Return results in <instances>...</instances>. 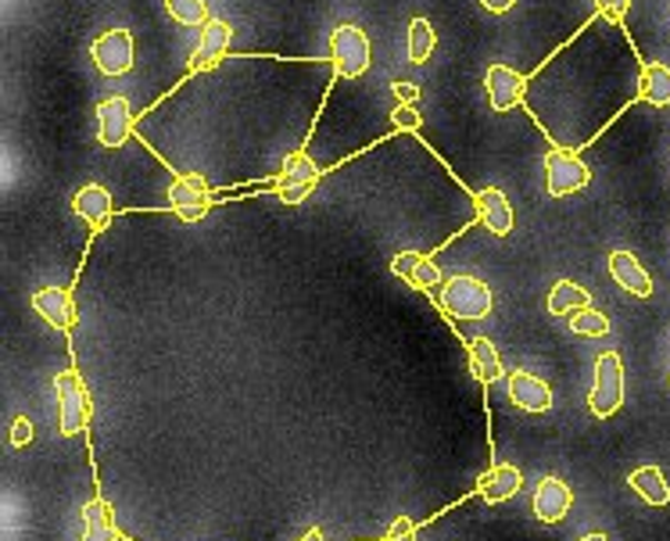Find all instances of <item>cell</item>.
I'll return each instance as SVG.
<instances>
[{
  "label": "cell",
  "mask_w": 670,
  "mask_h": 541,
  "mask_svg": "<svg viewBox=\"0 0 670 541\" xmlns=\"http://www.w3.org/2000/svg\"><path fill=\"white\" fill-rule=\"evenodd\" d=\"M441 305L449 315H456V320H484V315H491L494 298L484 280L462 273L441 283Z\"/></svg>",
  "instance_id": "obj_1"
},
{
  "label": "cell",
  "mask_w": 670,
  "mask_h": 541,
  "mask_svg": "<svg viewBox=\"0 0 670 541\" xmlns=\"http://www.w3.org/2000/svg\"><path fill=\"white\" fill-rule=\"evenodd\" d=\"M624 405V362L617 352H602L596 359V388L588 394V409L599 420H610Z\"/></svg>",
  "instance_id": "obj_2"
},
{
  "label": "cell",
  "mask_w": 670,
  "mask_h": 541,
  "mask_svg": "<svg viewBox=\"0 0 670 541\" xmlns=\"http://www.w3.org/2000/svg\"><path fill=\"white\" fill-rule=\"evenodd\" d=\"M370 58H373V47L370 37L362 33L359 26H338L330 33V61L338 76L344 79H359L370 72Z\"/></svg>",
  "instance_id": "obj_3"
},
{
  "label": "cell",
  "mask_w": 670,
  "mask_h": 541,
  "mask_svg": "<svg viewBox=\"0 0 670 541\" xmlns=\"http://www.w3.org/2000/svg\"><path fill=\"white\" fill-rule=\"evenodd\" d=\"M54 394H58V431L72 438L87 427L90 420V394L83 388L79 373H58L54 377Z\"/></svg>",
  "instance_id": "obj_4"
},
{
  "label": "cell",
  "mask_w": 670,
  "mask_h": 541,
  "mask_svg": "<svg viewBox=\"0 0 670 541\" xmlns=\"http://www.w3.org/2000/svg\"><path fill=\"white\" fill-rule=\"evenodd\" d=\"M319 183V166L306 151H291L283 158L280 166V177H277V198L283 204H298L306 201Z\"/></svg>",
  "instance_id": "obj_5"
},
{
  "label": "cell",
  "mask_w": 670,
  "mask_h": 541,
  "mask_svg": "<svg viewBox=\"0 0 670 541\" xmlns=\"http://www.w3.org/2000/svg\"><path fill=\"white\" fill-rule=\"evenodd\" d=\"M592 172L581 162L578 154L570 151H549L546 154V190L549 198H567V194H578V190L588 187Z\"/></svg>",
  "instance_id": "obj_6"
},
{
  "label": "cell",
  "mask_w": 670,
  "mask_h": 541,
  "mask_svg": "<svg viewBox=\"0 0 670 541\" xmlns=\"http://www.w3.org/2000/svg\"><path fill=\"white\" fill-rule=\"evenodd\" d=\"M90 58L101 76H126L133 69V33L130 29H108L93 40Z\"/></svg>",
  "instance_id": "obj_7"
},
{
  "label": "cell",
  "mask_w": 670,
  "mask_h": 541,
  "mask_svg": "<svg viewBox=\"0 0 670 541\" xmlns=\"http://www.w3.org/2000/svg\"><path fill=\"white\" fill-rule=\"evenodd\" d=\"M169 204L183 222H198V219L209 216L212 194H209V187H204L201 177H180V180L169 183Z\"/></svg>",
  "instance_id": "obj_8"
},
{
  "label": "cell",
  "mask_w": 670,
  "mask_h": 541,
  "mask_svg": "<svg viewBox=\"0 0 670 541\" xmlns=\"http://www.w3.org/2000/svg\"><path fill=\"white\" fill-rule=\"evenodd\" d=\"M133 130V111L126 98H104L98 104V140L104 148H122Z\"/></svg>",
  "instance_id": "obj_9"
},
{
  "label": "cell",
  "mask_w": 670,
  "mask_h": 541,
  "mask_svg": "<svg viewBox=\"0 0 670 541\" xmlns=\"http://www.w3.org/2000/svg\"><path fill=\"white\" fill-rule=\"evenodd\" d=\"M230 40H233V29L227 19H212L209 26H201V40L190 54V69L201 72V69H216L222 54L230 51Z\"/></svg>",
  "instance_id": "obj_10"
},
{
  "label": "cell",
  "mask_w": 670,
  "mask_h": 541,
  "mask_svg": "<svg viewBox=\"0 0 670 541\" xmlns=\"http://www.w3.org/2000/svg\"><path fill=\"white\" fill-rule=\"evenodd\" d=\"M484 87H488V101L494 111H513L523 101V87H528V79L509 66H491L484 76Z\"/></svg>",
  "instance_id": "obj_11"
},
{
  "label": "cell",
  "mask_w": 670,
  "mask_h": 541,
  "mask_svg": "<svg viewBox=\"0 0 670 541\" xmlns=\"http://www.w3.org/2000/svg\"><path fill=\"white\" fill-rule=\"evenodd\" d=\"M506 388H509V402L520 405V409H528V412H549L552 409V388L528 370L509 373Z\"/></svg>",
  "instance_id": "obj_12"
},
{
  "label": "cell",
  "mask_w": 670,
  "mask_h": 541,
  "mask_svg": "<svg viewBox=\"0 0 670 541\" xmlns=\"http://www.w3.org/2000/svg\"><path fill=\"white\" fill-rule=\"evenodd\" d=\"M33 309L37 315H43L47 323L54 330L69 333L76 327V301H72V291L66 288H43L33 294Z\"/></svg>",
  "instance_id": "obj_13"
},
{
  "label": "cell",
  "mask_w": 670,
  "mask_h": 541,
  "mask_svg": "<svg viewBox=\"0 0 670 541\" xmlns=\"http://www.w3.org/2000/svg\"><path fill=\"white\" fill-rule=\"evenodd\" d=\"M531 505H534V517L541 523H560L570 513L573 495H570V488L560 481V477H546V481L534 488V502Z\"/></svg>",
  "instance_id": "obj_14"
},
{
  "label": "cell",
  "mask_w": 670,
  "mask_h": 541,
  "mask_svg": "<svg viewBox=\"0 0 670 541\" xmlns=\"http://www.w3.org/2000/svg\"><path fill=\"white\" fill-rule=\"evenodd\" d=\"M473 204H477V219H481L494 237L513 233V209H509V201H506V194H502L499 187L477 190Z\"/></svg>",
  "instance_id": "obj_15"
},
{
  "label": "cell",
  "mask_w": 670,
  "mask_h": 541,
  "mask_svg": "<svg viewBox=\"0 0 670 541\" xmlns=\"http://www.w3.org/2000/svg\"><path fill=\"white\" fill-rule=\"evenodd\" d=\"M72 212L83 219L90 230H108L111 212H116V201H111V194L101 183H90L72 198Z\"/></svg>",
  "instance_id": "obj_16"
},
{
  "label": "cell",
  "mask_w": 670,
  "mask_h": 541,
  "mask_svg": "<svg viewBox=\"0 0 670 541\" xmlns=\"http://www.w3.org/2000/svg\"><path fill=\"white\" fill-rule=\"evenodd\" d=\"M477 488H481V499L499 505V502H509L517 495V491L523 488V477L513 463H494L481 481H477Z\"/></svg>",
  "instance_id": "obj_17"
},
{
  "label": "cell",
  "mask_w": 670,
  "mask_h": 541,
  "mask_svg": "<svg viewBox=\"0 0 670 541\" xmlns=\"http://www.w3.org/2000/svg\"><path fill=\"white\" fill-rule=\"evenodd\" d=\"M610 273L628 294H634V298H649L652 294V280H649L642 262H638L631 251H613L610 254Z\"/></svg>",
  "instance_id": "obj_18"
},
{
  "label": "cell",
  "mask_w": 670,
  "mask_h": 541,
  "mask_svg": "<svg viewBox=\"0 0 670 541\" xmlns=\"http://www.w3.org/2000/svg\"><path fill=\"white\" fill-rule=\"evenodd\" d=\"M391 273L402 277L406 283H412V288H438V283H441V269L430 262V259H423V254H417V251L394 254V259H391Z\"/></svg>",
  "instance_id": "obj_19"
},
{
  "label": "cell",
  "mask_w": 670,
  "mask_h": 541,
  "mask_svg": "<svg viewBox=\"0 0 670 541\" xmlns=\"http://www.w3.org/2000/svg\"><path fill=\"white\" fill-rule=\"evenodd\" d=\"M638 93H642V101H649L652 108H667L670 104V69L660 66V61H646L642 72H638Z\"/></svg>",
  "instance_id": "obj_20"
},
{
  "label": "cell",
  "mask_w": 670,
  "mask_h": 541,
  "mask_svg": "<svg viewBox=\"0 0 670 541\" xmlns=\"http://www.w3.org/2000/svg\"><path fill=\"white\" fill-rule=\"evenodd\" d=\"M83 541H119V528L104 499H90L83 505Z\"/></svg>",
  "instance_id": "obj_21"
},
{
  "label": "cell",
  "mask_w": 670,
  "mask_h": 541,
  "mask_svg": "<svg viewBox=\"0 0 670 541\" xmlns=\"http://www.w3.org/2000/svg\"><path fill=\"white\" fill-rule=\"evenodd\" d=\"M470 352V373L481 380V384H494L502 377V359H499V348H494L488 338H473L467 344Z\"/></svg>",
  "instance_id": "obj_22"
},
{
  "label": "cell",
  "mask_w": 670,
  "mask_h": 541,
  "mask_svg": "<svg viewBox=\"0 0 670 541\" xmlns=\"http://www.w3.org/2000/svg\"><path fill=\"white\" fill-rule=\"evenodd\" d=\"M592 305V294H588L581 283L573 280H556L552 291H549V312L552 315H573Z\"/></svg>",
  "instance_id": "obj_23"
},
{
  "label": "cell",
  "mask_w": 670,
  "mask_h": 541,
  "mask_svg": "<svg viewBox=\"0 0 670 541\" xmlns=\"http://www.w3.org/2000/svg\"><path fill=\"white\" fill-rule=\"evenodd\" d=\"M628 484L642 495L649 505H670V484L663 481V470L660 467H642L628 477Z\"/></svg>",
  "instance_id": "obj_24"
},
{
  "label": "cell",
  "mask_w": 670,
  "mask_h": 541,
  "mask_svg": "<svg viewBox=\"0 0 670 541\" xmlns=\"http://www.w3.org/2000/svg\"><path fill=\"white\" fill-rule=\"evenodd\" d=\"M434 26H430L427 19H412L409 22V61L412 66H423V61L430 58V51H434Z\"/></svg>",
  "instance_id": "obj_25"
},
{
  "label": "cell",
  "mask_w": 670,
  "mask_h": 541,
  "mask_svg": "<svg viewBox=\"0 0 670 541\" xmlns=\"http://www.w3.org/2000/svg\"><path fill=\"white\" fill-rule=\"evenodd\" d=\"M166 11L180 26H209L212 22L209 4H204V0H166Z\"/></svg>",
  "instance_id": "obj_26"
},
{
  "label": "cell",
  "mask_w": 670,
  "mask_h": 541,
  "mask_svg": "<svg viewBox=\"0 0 670 541\" xmlns=\"http://www.w3.org/2000/svg\"><path fill=\"white\" fill-rule=\"evenodd\" d=\"M570 330L581 333V338H606V333H610V320H606L599 309L588 305L570 315Z\"/></svg>",
  "instance_id": "obj_27"
},
{
  "label": "cell",
  "mask_w": 670,
  "mask_h": 541,
  "mask_svg": "<svg viewBox=\"0 0 670 541\" xmlns=\"http://www.w3.org/2000/svg\"><path fill=\"white\" fill-rule=\"evenodd\" d=\"M391 119H394V126L398 130H420V111L412 108V104H398L394 111H391Z\"/></svg>",
  "instance_id": "obj_28"
},
{
  "label": "cell",
  "mask_w": 670,
  "mask_h": 541,
  "mask_svg": "<svg viewBox=\"0 0 670 541\" xmlns=\"http://www.w3.org/2000/svg\"><path fill=\"white\" fill-rule=\"evenodd\" d=\"M11 444H14V449H26V444L29 441H33V423H29V417H19V420H14L11 423Z\"/></svg>",
  "instance_id": "obj_29"
},
{
  "label": "cell",
  "mask_w": 670,
  "mask_h": 541,
  "mask_svg": "<svg viewBox=\"0 0 670 541\" xmlns=\"http://www.w3.org/2000/svg\"><path fill=\"white\" fill-rule=\"evenodd\" d=\"M384 541H417V528H412V520L409 517H398L391 523V531H388Z\"/></svg>",
  "instance_id": "obj_30"
},
{
  "label": "cell",
  "mask_w": 670,
  "mask_h": 541,
  "mask_svg": "<svg viewBox=\"0 0 670 541\" xmlns=\"http://www.w3.org/2000/svg\"><path fill=\"white\" fill-rule=\"evenodd\" d=\"M596 4H599V11L606 14V19H613V22L624 19V11H628V0H596Z\"/></svg>",
  "instance_id": "obj_31"
},
{
  "label": "cell",
  "mask_w": 670,
  "mask_h": 541,
  "mask_svg": "<svg viewBox=\"0 0 670 541\" xmlns=\"http://www.w3.org/2000/svg\"><path fill=\"white\" fill-rule=\"evenodd\" d=\"M394 93L402 98V104H417L420 87H417V83H406V79H402V83H394Z\"/></svg>",
  "instance_id": "obj_32"
},
{
  "label": "cell",
  "mask_w": 670,
  "mask_h": 541,
  "mask_svg": "<svg viewBox=\"0 0 670 541\" xmlns=\"http://www.w3.org/2000/svg\"><path fill=\"white\" fill-rule=\"evenodd\" d=\"M481 4L491 11V14H506L509 8H513L517 4V0H481Z\"/></svg>",
  "instance_id": "obj_33"
},
{
  "label": "cell",
  "mask_w": 670,
  "mask_h": 541,
  "mask_svg": "<svg viewBox=\"0 0 670 541\" xmlns=\"http://www.w3.org/2000/svg\"><path fill=\"white\" fill-rule=\"evenodd\" d=\"M301 541H323V531L312 528V531H306V538H301Z\"/></svg>",
  "instance_id": "obj_34"
},
{
  "label": "cell",
  "mask_w": 670,
  "mask_h": 541,
  "mask_svg": "<svg viewBox=\"0 0 670 541\" xmlns=\"http://www.w3.org/2000/svg\"><path fill=\"white\" fill-rule=\"evenodd\" d=\"M581 541H606V534H599V531H596V534H584Z\"/></svg>",
  "instance_id": "obj_35"
}]
</instances>
